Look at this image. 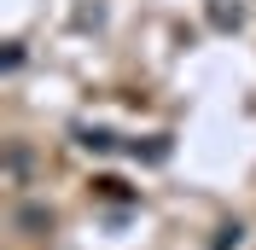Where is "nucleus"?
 <instances>
[{
  "instance_id": "obj_1",
  "label": "nucleus",
  "mask_w": 256,
  "mask_h": 250,
  "mask_svg": "<svg viewBox=\"0 0 256 250\" xmlns=\"http://www.w3.org/2000/svg\"><path fill=\"white\" fill-rule=\"evenodd\" d=\"M12 227H18L24 238H47L52 227H58V216H52V210H47L41 198H24V204L12 210Z\"/></svg>"
},
{
  "instance_id": "obj_2",
  "label": "nucleus",
  "mask_w": 256,
  "mask_h": 250,
  "mask_svg": "<svg viewBox=\"0 0 256 250\" xmlns=\"http://www.w3.org/2000/svg\"><path fill=\"white\" fill-rule=\"evenodd\" d=\"M70 140H76L82 152H94V157L122 152V134H116V128H105V122H76V128H70Z\"/></svg>"
},
{
  "instance_id": "obj_3",
  "label": "nucleus",
  "mask_w": 256,
  "mask_h": 250,
  "mask_svg": "<svg viewBox=\"0 0 256 250\" xmlns=\"http://www.w3.org/2000/svg\"><path fill=\"white\" fill-rule=\"evenodd\" d=\"M204 18H210V30H222V35H239L244 30V0H204Z\"/></svg>"
},
{
  "instance_id": "obj_4",
  "label": "nucleus",
  "mask_w": 256,
  "mask_h": 250,
  "mask_svg": "<svg viewBox=\"0 0 256 250\" xmlns=\"http://www.w3.org/2000/svg\"><path fill=\"white\" fill-rule=\"evenodd\" d=\"M128 157H134V163H146V169H158V163H169V157H175V134H146V140L128 146Z\"/></svg>"
},
{
  "instance_id": "obj_5",
  "label": "nucleus",
  "mask_w": 256,
  "mask_h": 250,
  "mask_svg": "<svg viewBox=\"0 0 256 250\" xmlns=\"http://www.w3.org/2000/svg\"><path fill=\"white\" fill-rule=\"evenodd\" d=\"M0 169H6V180H12V186H30V174H35V152H30V140H12V146H6Z\"/></svg>"
},
{
  "instance_id": "obj_6",
  "label": "nucleus",
  "mask_w": 256,
  "mask_h": 250,
  "mask_svg": "<svg viewBox=\"0 0 256 250\" xmlns=\"http://www.w3.org/2000/svg\"><path fill=\"white\" fill-rule=\"evenodd\" d=\"M94 198H105V204H140V192L122 186L116 174H99V180H94Z\"/></svg>"
},
{
  "instance_id": "obj_7",
  "label": "nucleus",
  "mask_w": 256,
  "mask_h": 250,
  "mask_svg": "<svg viewBox=\"0 0 256 250\" xmlns=\"http://www.w3.org/2000/svg\"><path fill=\"white\" fill-rule=\"evenodd\" d=\"M239 244H244V221H222L210 233V250H239Z\"/></svg>"
},
{
  "instance_id": "obj_8",
  "label": "nucleus",
  "mask_w": 256,
  "mask_h": 250,
  "mask_svg": "<svg viewBox=\"0 0 256 250\" xmlns=\"http://www.w3.org/2000/svg\"><path fill=\"white\" fill-rule=\"evenodd\" d=\"M24 58H30V52H24V41H6V52H0V70H6V76H18V70H24Z\"/></svg>"
},
{
  "instance_id": "obj_9",
  "label": "nucleus",
  "mask_w": 256,
  "mask_h": 250,
  "mask_svg": "<svg viewBox=\"0 0 256 250\" xmlns=\"http://www.w3.org/2000/svg\"><path fill=\"white\" fill-rule=\"evenodd\" d=\"M99 24H105V6H76V30H99Z\"/></svg>"
}]
</instances>
